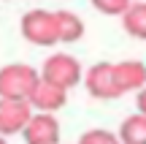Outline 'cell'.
<instances>
[{"instance_id":"6da1fadb","label":"cell","mask_w":146,"mask_h":144,"mask_svg":"<svg viewBox=\"0 0 146 144\" xmlns=\"http://www.w3.org/2000/svg\"><path fill=\"white\" fill-rule=\"evenodd\" d=\"M41 82L38 71L27 63H11L0 68V98L11 101H27L35 84Z\"/></svg>"},{"instance_id":"7a4b0ae2","label":"cell","mask_w":146,"mask_h":144,"mask_svg":"<svg viewBox=\"0 0 146 144\" xmlns=\"http://www.w3.org/2000/svg\"><path fill=\"white\" fill-rule=\"evenodd\" d=\"M38 76H41V82L68 92L70 87H76L81 82V65L70 54H52V57H46V63H43Z\"/></svg>"},{"instance_id":"3957f363","label":"cell","mask_w":146,"mask_h":144,"mask_svg":"<svg viewBox=\"0 0 146 144\" xmlns=\"http://www.w3.org/2000/svg\"><path fill=\"white\" fill-rule=\"evenodd\" d=\"M22 35L35 46H54L57 44V25H54V11H27L22 16Z\"/></svg>"},{"instance_id":"277c9868","label":"cell","mask_w":146,"mask_h":144,"mask_svg":"<svg viewBox=\"0 0 146 144\" xmlns=\"http://www.w3.org/2000/svg\"><path fill=\"white\" fill-rule=\"evenodd\" d=\"M84 84H87V92L98 101H114L119 98V87L114 82V71H111V63H95L92 68L84 74Z\"/></svg>"},{"instance_id":"5b68a950","label":"cell","mask_w":146,"mask_h":144,"mask_svg":"<svg viewBox=\"0 0 146 144\" xmlns=\"http://www.w3.org/2000/svg\"><path fill=\"white\" fill-rule=\"evenodd\" d=\"M25 144H60V123L54 114L33 112L27 125L22 128Z\"/></svg>"},{"instance_id":"8992f818","label":"cell","mask_w":146,"mask_h":144,"mask_svg":"<svg viewBox=\"0 0 146 144\" xmlns=\"http://www.w3.org/2000/svg\"><path fill=\"white\" fill-rule=\"evenodd\" d=\"M33 117V109L27 101H11V98H0V136H14L22 133L27 120Z\"/></svg>"},{"instance_id":"52a82bcc","label":"cell","mask_w":146,"mask_h":144,"mask_svg":"<svg viewBox=\"0 0 146 144\" xmlns=\"http://www.w3.org/2000/svg\"><path fill=\"white\" fill-rule=\"evenodd\" d=\"M111 71H114V82L119 87V92H133L141 90L146 82V65L138 63V60H122V63H111Z\"/></svg>"},{"instance_id":"ba28073f","label":"cell","mask_w":146,"mask_h":144,"mask_svg":"<svg viewBox=\"0 0 146 144\" xmlns=\"http://www.w3.org/2000/svg\"><path fill=\"white\" fill-rule=\"evenodd\" d=\"M65 101H68V92L60 90V87L46 84V82H38L35 90H33L30 98H27L30 109H35V112H41V114H54L57 109L65 106Z\"/></svg>"},{"instance_id":"9c48e42d","label":"cell","mask_w":146,"mask_h":144,"mask_svg":"<svg viewBox=\"0 0 146 144\" xmlns=\"http://www.w3.org/2000/svg\"><path fill=\"white\" fill-rule=\"evenodd\" d=\"M54 25H57V41L73 44L84 35V22L73 11H54Z\"/></svg>"},{"instance_id":"30bf717a","label":"cell","mask_w":146,"mask_h":144,"mask_svg":"<svg viewBox=\"0 0 146 144\" xmlns=\"http://www.w3.org/2000/svg\"><path fill=\"white\" fill-rule=\"evenodd\" d=\"M116 141L119 144H146V114L135 112V114L122 120Z\"/></svg>"},{"instance_id":"8fae6325","label":"cell","mask_w":146,"mask_h":144,"mask_svg":"<svg viewBox=\"0 0 146 144\" xmlns=\"http://www.w3.org/2000/svg\"><path fill=\"white\" fill-rule=\"evenodd\" d=\"M122 27L133 38H146V3L133 0L130 8L122 14Z\"/></svg>"},{"instance_id":"7c38bea8","label":"cell","mask_w":146,"mask_h":144,"mask_svg":"<svg viewBox=\"0 0 146 144\" xmlns=\"http://www.w3.org/2000/svg\"><path fill=\"white\" fill-rule=\"evenodd\" d=\"M78 144H119L116 141V133H111V131L106 128H92V131H84Z\"/></svg>"},{"instance_id":"4fadbf2b","label":"cell","mask_w":146,"mask_h":144,"mask_svg":"<svg viewBox=\"0 0 146 144\" xmlns=\"http://www.w3.org/2000/svg\"><path fill=\"white\" fill-rule=\"evenodd\" d=\"M133 0H92V5L106 16H122L127 8H130Z\"/></svg>"},{"instance_id":"5bb4252c","label":"cell","mask_w":146,"mask_h":144,"mask_svg":"<svg viewBox=\"0 0 146 144\" xmlns=\"http://www.w3.org/2000/svg\"><path fill=\"white\" fill-rule=\"evenodd\" d=\"M0 144H8V141H5V139H3V136H0Z\"/></svg>"}]
</instances>
